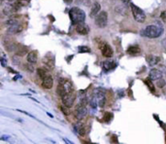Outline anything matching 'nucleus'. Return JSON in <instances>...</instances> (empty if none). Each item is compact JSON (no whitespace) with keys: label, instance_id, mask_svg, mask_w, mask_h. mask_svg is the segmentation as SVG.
Returning <instances> with one entry per match:
<instances>
[{"label":"nucleus","instance_id":"1","mask_svg":"<svg viewBox=\"0 0 166 144\" xmlns=\"http://www.w3.org/2000/svg\"><path fill=\"white\" fill-rule=\"evenodd\" d=\"M163 27L161 24L156 23V24H151V26H146L145 28L142 30V35L148 38H157L162 34Z\"/></svg>","mask_w":166,"mask_h":144},{"label":"nucleus","instance_id":"12","mask_svg":"<svg viewBox=\"0 0 166 144\" xmlns=\"http://www.w3.org/2000/svg\"><path fill=\"white\" fill-rule=\"evenodd\" d=\"M42 86L43 88L47 89V90H50V89L52 88V85H54V80L50 75H48L47 77H45L44 79H42Z\"/></svg>","mask_w":166,"mask_h":144},{"label":"nucleus","instance_id":"10","mask_svg":"<svg viewBox=\"0 0 166 144\" xmlns=\"http://www.w3.org/2000/svg\"><path fill=\"white\" fill-rule=\"evenodd\" d=\"M149 77H150L152 80H154V81H157V80H159L160 78H162V73H161V71L158 70V69L154 68L150 71Z\"/></svg>","mask_w":166,"mask_h":144},{"label":"nucleus","instance_id":"32","mask_svg":"<svg viewBox=\"0 0 166 144\" xmlns=\"http://www.w3.org/2000/svg\"><path fill=\"white\" fill-rule=\"evenodd\" d=\"M27 68H28V70H29V71H33V67H32L31 65H28V64H27Z\"/></svg>","mask_w":166,"mask_h":144},{"label":"nucleus","instance_id":"30","mask_svg":"<svg viewBox=\"0 0 166 144\" xmlns=\"http://www.w3.org/2000/svg\"><path fill=\"white\" fill-rule=\"evenodd\" d=\"M121 1H123L124 4H128V3H130V0H121Z\"/></svg>","mask_w":166,"mask_h":144},{"label":"nucleus","instance_id":"11","mask_svg":"<svg viewBox=\"0 0 166 144\" xmlns=\"http://www.w3.org/2000/svg\"><path fill=\"white\" fill-rule=\"evenodd\" d=\"M101 52H102V55L106 57H111L113 56V49L112 47L108 44H104L103 47L101 48Z\"/></svg>","mask_w":166,"mask_h":144},{"label":"nucleus","instance_id":"25","mask_svg":"<svg viewBox=\"0 0 166 144\" xmlns=\"http://www.w3.org/2000/svg\"><path fill=\"white\" fill-rule=\"evenodd\" d=\"M113 118V114L112 113H110V112H106L105 113V115H104V120L106 121V122H109V121H111V119Z\"/></svg>","mask_w":166,"mask_h":144},{"label":"nucleus","instance_id":"5","mask_svg":"<svg viewBox=\"0 0 166 144\" xmlns=\"http://www.w3.org/2000/svg\"><path fill=\"white\" fill-rule=\"evenodd\" d=\"M108 23V14L106 11H101L99 12L95 17V24L96 26L100 28H104L106 27Z\"/></svg>","mask_w":166,"mask_h":144},{"label":"nucleus","instance_id":"34","mask_svg":"<svg viewBox=\"0 0 166 144\" xmlns=\"http://www.w3.org/2000/svg\"><path fill=\"white\" fill-rule=\"evenodd\" d=\"M7 1H13V0H7Z\"/></svg>","mask_w":166,"mask_h":144},{"label":"nucleus","instance_id":"31","mask_svg":"<svg viewBox=\"0 0 166 144\" xmlns=\"http://www.w3.org/2000/svg\"><path fill=\"white\" fill-rule=\"evenodd\" d=\"M161 44H162V46L164 47V49L166 50V40H163Z\"/></svg>","mask_w":166,"mask_h":144},{"label":"nucleus","instance_id":"18","mask_svg":"<svg viewBox=\"0 0 166 144\" xmlns=\"http://www.w3.org/2000/svg\"><path fill=\"white\" fill-rule=\"evenodd\" d=\"M127 53L131 56H136V55H139L141 53V49L140 47H138L136 45H133V46H130L128 49H127Z\"/></svg>","mask_w":166,"mask_h":144},{"label":"nucleus","instance_id":"13","mask_svg":"<svg viewBox=\"0 0 166 144\" xmlns=\"http://www.w3.org/2000/svg\"><path fill=\"white\" fill-rule=\"evenodd\" d=\"M38 60V53L37 51H31L30 53H28L27 55V62L31 64H34V63L37 62Z\"/></svg>","mask_w":166,"mask_h":144},{"label":"nucleus","instance_id":"3","mask_svg":"<svg viewBox=\"0 0 166 144\" xmlns=\"http://www.w3.org/2000/svg\"><path fill=\"white\" fill-rule=\"evenodd\" d=\"M75 114L78 120H83V119H85V117L87 116V98H85V96H82L81 102H80V104L76 107Z\"/></svg>","mask_w":166,"mask_h":144},{"label":"nucleus","instance_id":"21","mask_svg":"<svg viewBox=\"0 0 166 144\" xmlns=\"http://www.w3.org/2000/svg\"><path fill=\"white\" fill-rule=\"evenodd\" d=\"M27 53V47L23 46V45H19V48H17L16 54L20 57H23V55H25Z\"/></svg>","mask_w":166,"mask_h":144},{"label":"nucleus","instance_id":"29","mask_svg":"<svg viewBox=\"0 0 166 144\" xmlns=\"http://www.w3.org/2000/svg\"><path fill=\"white\" fill-rule=\"evenodd\" d=\"M161 19H162L163 21L166 20V13H165V12H163V13L161 14Z\"/></svg>","mask_w":166,"mask_h":144},{"label":"nucleus","instance_id":"2","mask_svg":"<svg viewBox=\"0 0 166 144\" xmlns=\"http://www.w3.org/2000/svg\"><path fill=\"white\" fill-rule=\"evenodd\" d=\"M69 16H70L71 21L73 24L84 23L85 20V13L78 7H73L72 9H70Z\"/></svg>","mask_w":166,"mask_h":144},{"label":"nucleus","instance_id":"14","mask_svg":"<svg viewBox=\"0 0 166 144\" xmlns=\"http://www.w3.org/2000/svg\"><path fill=\"white\" fill-rule=\"evenodd\" d=\"M76 31L81 35H87L88 32V29L85 24H84V23L78 24L76 26Z\"/></svg>","mask_w":166,"mask_h":144},{"label":"nucleus","instance_id":"7","mask_svg":"<svg viewBox=\"0 0 166 144\" xmlns=\"http://www.w3.org/2000/svg\"><path fill=\"white\" fill-rule=\"evenodd\" d=\"M61 99H62L63 104H64L66 107L70 108L73 106L74 101H75V95H74L73 92L67 93H65L64 96H61Z\"/></svg>","mask_w":166,"mask_h":144},{"label":"nucleus","instance_id":"33","mask_svg":"<svg viewBox=\"0 0 166 144\" xmlns=\"http://www.w3.org/2000/svg\"><path fill=\"white\" fill-rule=\"evenodd\" d=\"M73 1V0H64V2L66 4H69V3H71V2Z\"/></svg>","mask_w":166,"mask_h":144},{"label":"nucleus","instance_id":"17","mask_svg":"<svg viewBox=\"0 0 166 144\" xmlns=\"http://www.w3.org/2000/svg\"><path fill=\"white\" fill-rule=\"evenodd\" d=\"M100 9H101V6H100V4H99L98 2H95V3H93V6H92V8H91V11H90V16L91 17V18L95 17V16L99 13Z\"/></svg>","mask_w":166,"mask_h":144},{"label":"nucleus","instance_id":"22","mask_svg":"<svg viewBox=\"0 0 166 144\" xmlns=\"http://www.w3.org/2000/svg\"><path fill=\"white\" fill-rule=\"evenodd\" d=\"M145 84L148 86V88L150 89L151 90V92H154L156 91V88H154V83H153V81H152V79L149 77V78H147L146 80H145Z\"/></svg>","mask_w":166,"mask_h":144},{"label":"nucleus","instance_id":"27","mask_svg":"<svg viewBox=\"0 0 166 144\" xmlns=\"http://www.w3.org/2000/svg\"><path fill=\"white\" fill-rule=\"evenodd\" d=\"M1 64L3 67H5L6 66V60H5V57L4 55H2V57H1Z\"/></svg>","mask_w":166,"mask_h":144},{"label":"nucleus","instance_id":"19","mask_svg":"<svg viewBox=\"0 0 166 144\" xmlns=\"http://www.w3.org/2000/svg\"><path fill=\"white\" fill-rule=\"evenodd\" d=\"M74 127H75V129L77 131V132L80 134V135H85V126L83 125L82 123H77L74 125Z\"/></svg>","mask_w":166,"mask_h":144},{"label":"nucleus","instance_id":"4","mask_svg":"<svg viewBox=\"0 0 166 144\" xmlns=\"http://www.w3.org/2000/svg\"><path fill=\"white\" fill-rule=\"evenodd\" d=\"M130 8H131L132 15H133V18H134L135 21H138V23H140V24H142L146 21V14L144 13V11L141 9L140 7H138L135 4L131 3Z\"/></svg>","mask_w":166,"mask_h":144},{"label":"nucleus","instance_id":"9","mask_svg":"<svg viewBox=\"0 0 166 144\" xmlns=\"http://www.w3.org/2000/svg\"><path fill=\"white\" fill-rule=\"evenodd\" d=\"M16 10H17V8L15 5L7 3L3 6V14L5 16H11L12 14L16 12Z\"/></svg>","mask_w":166,"mask_h":144},{"label":"nucleus","instance_id":"23","mask_svg":"<svg viewBox=\"0 0 166 144\" xmlns=\"http://www.w3.org/2000/svg\"><path fill=\"white\" fill-rule=\"evenodd\" d=\"M37 72H38V75H39L42 79H44V78H45V77L48 76V74H47L46 70H44V69H42V68H39V69H38Z\"/></svg>","mask_w":166,"mask_h":144},{"label":"nucleus","instance_id":"6","mask_svg":"<svg viewBox=\"0 0 166 144\" xmlns=\"http://www.w3.org/2000/svg\"><path fill=\"white\" fill-rule=\"evenodd\" d=\"M94 95L96 96V98H97V102H98L99 107H104L105 101H106V98H105L106 91L102 88H98L94 91Z\"/></svg>","mask_w":166,"mask_h":144},{"label":"nucleus","instance_id":"8","mask_svg":"<svg viewBox=\"0 0 166 144\" xmlns=\"http://www.w3.org/2000/svg\"><path fill=\"white\" fill-rule=\"evenodd\" d=\"M24 26H23V23H19L17 24H14V26H9V28H8V31L10 33H14V34H17V33H20L23 30Z\"/></svg>","mask_w":166,"mask_h":144},{"label":"nucleus","instance_id":"20","mask_svg":"<svg viewBox=\"0 0 166 144\" xmlns=\"http://www.w3.org/2000/svg\"><path fill=\"white\" fill-rule=\"evenodd\" d=\"M43 62H44L45 64L48 65L50 68H52V67H54V56H52V57H49L48 56H46L43 59Z\"/></svg>","mask_w":166,"mask_h":144},{"label":"nucleus","instance_id":"24","mask_svg":"<svg viewBox=\"0 0 166 144\" xmlns=\"http://www.w3.org/2000/svg\"><path fill=\"white\" fill-rule=\"evenodd\" d=\"M78 51L80 53H90V49L85 46H80L78 48Z\"/></svg>","mask_w":166,"mask_h":144},{"label":"nucleus","instance_id":"16","mask_svg":"<svg viewBox=\"0 0 166 144\" xmlns=\"http://www.w3.org/2000/svg\"><path fill=\"white\" fill-rule=\"evenodd\" d=\"M117 66V63L112 60H105L103 62V69L105 71H110L112 69H114Z\"/></svg>","mask_w":166,"mask_h":144},{"label":"nucleus","instance_id":"15","mask_svg":"<svg viewBox=\"0 0 166 144\" xmlns=\"http://www.w3.org/2000/svg\"><path fill=\"white\" fill-rule=\"evenodd\" d=\"M147 62L148 63L150 64L151 66H154L157 64V63L159 62V57H156V56H154V55H149V56H147Z\"/></svg>","mask_w":166,"mask_h":144},{"label":"nucleus","instance_id":"28","mask_svg":"<svg viewBox=\"0 0 166 144\" xmlns=\"http://www.w3.org/2000/svg\"><path fill=\"white\" fill-rule=\"evenodd\" d=\"M60 108H61V110H62V111H63V113H64L65 115H68V114H69V113H68V110L66 109V108H68V107H66L65 105H64V106H63V107L61 106Z\"/></svg>","mask_w":166,"mask_h":144},{"label":"nucleus","instance_id":"26","mask_svg":"<svg viewBox=\"0 0 166 144\" xmlns=\"http://www.w3.org/2000/svg\"><path fill=\"white\" fill-rule=\"evenodd\" d=\"M156 85L158 86L159 88H162L165 86V81L162 78H160L159 80H157V81H156Z\"/></svg>","mask_w":166,"mask_h":144}]
</instances>
